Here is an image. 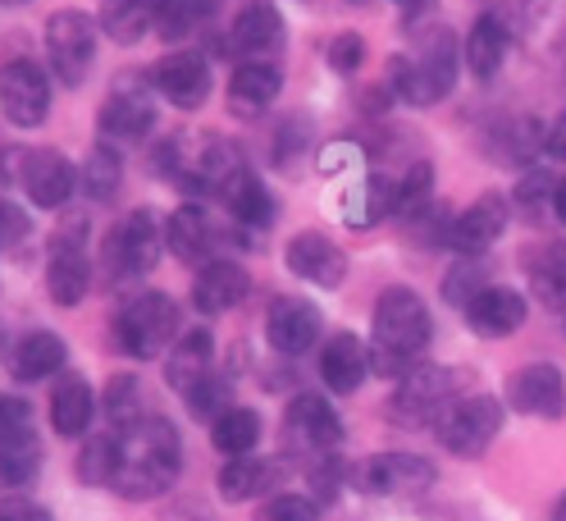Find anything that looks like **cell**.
<instances>
[{
	"label": "cell",
	"instance_id": "obj_54",
	"mask_svg": "<svg viewBox=\"0 0 566 521\" xmlns=\"http://www.w3.org/2000/svg\"><path fill=\"white\" fill-rule=\"evenodd\" d=\"M352 6H366V0H352Z\"/></svg>",
	"mask_w": 566,
	"mask_h": 521
},
{
	"label": "cell",
	"instance_id": "obj_5",
	"mask_svg": "<svg viewBox=\"0 0 566 521\" xmlns=\"http://www.w3.org/2000/svg\"><path fill=\"white\" fill-rule=\"evenodd\" d=\"M462 385H467V371H452V366H416L402 385H398V394H394V403H388V411H394V421L398 426H439V416L457 403V394H462Z\"/></svg>",
	"mask_w": 566,
	"mask_h": 521
},
{
	"label": "cell",
	"instance_id": "obj_18",
	"mask_svg": "<svg viewBox=\"0 0 566 521\" xmlns=\"http://www.w3.org/2000/svg\"><path fill=\"white\" fill-rule=\"evenodd\" d=\"M283 261H289V270L297 274V280L315 284V289H338L347 280V257L334 248V238L325 233H297L289 242V252H283Z\"/></svg>",
	"mask_w": 566,
	"mask_h": 521
},
{
	"label": "cell",
	"instance_id": "obj_26",
	"mask_svg": "<svg viewBox=\"0 0 566 521\" xmlns=\"http://www.w3.org/2000/svg\"><path fill=\"white\" fill-rule=\"evenodd\" d=\"M165 242L169 252L179 261H206L210 252H216V225H210V216L201 211V206H179L169 220H165Z\"/></svg>",
	"mask_w": 566,
	"mask_h": 521
},
{
	"label": "cell",
	"instance_id": "obj_14",
	"mask_svg": "<svg viewBox=\"0 0 566 521\" xmlns=\"http://www.w3.org/2000/svg\"><path fill=\"white\" fill-rule=\"evenodd\" d=\"M503 229H507V197L484 192L480 201H471L467 211L448 225V248L462 252V257H480L503 238Z\"/></svg>",
	"mask_w": 566,
	"mask_h": 521
},
{
	"label": "cell",
	"instance_id": "obj_7",
	"mask_svg": "<svg viewBox=\"0 0 566 521\" xmlns=\"http://www.w3.org/2000/svg\"><path fill=\"white\" fill-rule=\"evenodd\" d=\"M503 430V403L499 398H489V394H467V398H457L443 416H439V444L448 448V454L457 458H480L484 448L499 439Z\"/></svg>",
	"mask_w": 566,
	"mask_h": 521
},
{
	"label": "cell",
	"instance_id": "obj_12",
	"mask_svg": "<svg viewBox=\"0 0 566 521\" xmlns=\"http://www.w3.org/2000/svg\"><path fill=\"white\" fill-rule=\"evenodd\" d=\"M147 83L169 101V106L197 111L201 101L210 96V64L197 51H174L160 64H151V79Z\"/></svg>",
	"mask_w": 566,
	"mask_h": 521
},
{
	"label": "cell",
	"instance_id": "obj_46",
	"mask_svg": "<svg viewBox=\"0 0 566 521\" xmlns=\"http://www.w3.org/2000/svg\"><path fill=\"white\" fill-rule=\"evenodd\" d=\"M19 435H32V407L14 394H0V444H10Z\"/></svg>",
	"mask_w": 566,
	"mask_h": 521
},
{
	"label": "cell",
	"instance_id": "obj_38",
	"mask_svg": "<svg viewBox=\"0 0 566 521\" xmlns=\"http://www.w3.org/2000/svg\"><path fill=\"white\" fill-rule=\"evenodd\" d=\"M42 467V444L38 435H19L10 444H0V490H23Z\"/></svg>",
	"mask_w": 566,
	"mask_h": 521
},
{
	"label": "cell",
	"instance_id": "obj_44",
	"mask_svg": "<svg viewBox=\"0 0 566 521\" xmlns=\"http://www.w3.org/2000/svg\"><path fill=\"white\" fill-rule=\"evenodd\" d=\"M430 188H434V169L430 165H411L407 174H402V184H398V211L407 216V211H420L424 206V197H430Z\"/></svg>",
	"mask_w": 566,
	"mask_h": 521
},
{
	"label": "cell",
	"instance_id": "obj_1",
	"mask_svg": "<svg viewBox=\"0 0 566 521\" xmlns=\"http://www.w3.org/2000/svg\"><path fill=\"white\" fill-rule=\"evenodd\" d=\"M184 467V444L165 416H142L137 426L124 430V467L115 476L111 490L142 503V499H160Z\"/></svg>",
	"mask_w": 566,
	"mask_h": 521
},
{
	"label": "cell",
	"instance_id": "obj_17",
	"mask_svg": "<svg viewBox=\"0 0 566 521\" xmlns=\"http://www.w3.org/2000/svg\"><path fill=\"white\" fill-rule=\"evenodd\" d=\"M283 46V14L270 0H247L229 28V51L238 60H270Z\"/></svg>",
	"mask_w": 566,
	"mask_h": 521
},
{
	"label": "cell",
	"instance_id": "obj_47",
	"mask_svg": "<svg viewBox=\"0 0 566 521\" xmlns=\"http://www.w3.org/2000/svg\"><path fill=\"white\" fill-rule=\"evenodd\" d=\"M0 521H51L46 503L28 499V494H6L0 499Z\"/></svg>",
	"mask_w": 566,
	"mask_h": 521
},
{
	"label": "cell",
	"instance_id": "obj_48",
	"mask_svg": "<svg viewBox=\"0 0 566 521\" xmlns=\"http://www.w3.org/2000/svg\"><path fill=\"white\" fill-rule=\"evenodd\" d=\"M19 238H28V216L14 201H0V252H10Z\"/></svg>",
	"mask_w": 566,
	"mask_h": 521
},
{
	"label": "cell",
	"instance_id": "obj_24",
	"mask_svg": "<svg viewBox=\"0 0 566 521\" xmlns=\"http://www.w3.org/2000/svg\"><path fill=\"white\" fill-rule=\"evenodd\" d=\"M64 362H69L64 338L51 330H32L14 343L10 371H14V379H23V385H38V379H51L55 371H64Z\"/></svg>",
	"mask_w": 566,
	"mask_h": 521
},
{
	"label": "cell",
	"instance_id": "obj_3",
	"mask_svg": "<svg viewBox=\"0 0 566 521\" xmlns=\"http://www.w3.org/2000/svg\"><path fill=\"white\" fill-rule=\"evenodd\" d=\"M452 87H457V42L443 28L430 32V42H424L416 60L407 55L388 60V92L402 96L407 106H434Z\"/></svg>",
	"mask_w": 566,
	"mask_h": 521
},
{
	"label": "cell",
	"instance_id": "obj_10",
	"mask_svg": "<svg viewBox=\"0 0 566 521\" xmlns=\"http://www.w3.org/2000/svg\"><path fill=\"white\" fill-rule=\"evenodd\" d=\"M0 111L14 128H38L51 115V74L38 60H6L0 64Z\"/></svg>",
	"mask_w": 566,
	"mask_h": 521
},
{
	"label": "cell",
	"instance_id": "obj_49",
	"mask_svg": "<svg viewBox=\"0 0 566 521\" xmlns=\"http://www.w3.org/2000/svg\"><path fill=\"white\" fill-rule=\"evenodd\" d=\"M544 152H548L553 160H562V165H566V111H562V115H557V124L544 133Z\"/></svg>",
	"mask_w": 566,
	"mask_h": 521
},
{
	"label": "cell",
	"instance_id": "obj_30",
	"mask_svg": "<svg viewBox=\"0 0 566 521\" xmlns=\"http://www.w3.org/2000/svg\"><path fill=\"white\" fill-rule=\"evenodd\" d=\"M279 476H283V467L270 462V458H252V454H247V458H229L224 471H220V494H224L229 503L256 499V494L274 490Z\"/></svg>",
	"mask_w": 566,
	"mask_h": 521
},
{
	"label": "cell",
	"instance_id": "obj_39",
	"mask_svg": "<svg viewBox=\"0 0 566 521\" xmlns=\"http://www.w3.org/2000/svg\"><path fill=\"white\" fill-rule=\"evenodd\" d=\"M184 398H188V411H192V416H206L210 426H216L220 416L233 407V398H229V379H224V375H216V371L201 375Z\"/></svg>",
	"mask_w": 566,
	"mask_h": 521
},
{
	"label": "cell",
	"instance_id": "obj_34",
	"mask_svg": "<svg viewBox=\"0 0 566 521\" xmlns=\"http://www.w3.org/2000/svg\"><path fill=\"white\" fill-rule=\"evenodd\" d=\"M124 184V156L115 152V143H96L78 169V188L92 197V201H115Z\"/></svg>",
	"mask_w": 566,
	"mask_h": 521
},
{
	"label": "cell",
	"instance_id": "obj_20",
	"mask_svg": "<svg viewBox=\"0 0 566 521\" xmlns=\"http://www.w3.org/2000/svg\"><path fill=\"white\" fill-rule=\"evenodd\" d=\"M151 133H156V101L142 87H124L101 106L105 143H147Z\"/></svg>",
	"mask_w": 566,
	"mask_h": 521
},
{
	"label": "cell",
	"instance_id": "obj_23",
	"mask_svg": "<svg viewBox=\"0 0 566 521\" xmlns=\"http://www.w3.org/2000/svg\"><path fill=\"white\" fill-rule=\"evenodd\" d=\"M321 375L334 394H357L370 375V353L357 334H334L321 353Z\"/></svg>",
	"mask_w": 566,
	"mask_h": 521
},
{
	"label": "cell",
	"instance_id": "obj_27",
	"mask_svg": "<svg viewBox=\"0 0 566 521\" xmlns=\"http://www.w3.org/2000/svg\"><path fill=\"white\" fill-rule=\"evenodd\" d=\"M361 480L370 494H402V490H424L434 480V467L411 454H384L361 471Z\"/></svg>",
	"mask_w": 566,
	"mask_h": 521
},
{
	"label": "cell",
	"instance_id": "obj_6",
	"mask_svg": "<svg viewBox=\"0 0 566 521\" xmlns=\"http://www.w3.org/2000/svg\"><path fill=\"white\" fill-rule=\"evenodd\" d=\"M165 248H169V242H165L160 216L142 206V211L124 216L111 229V238H105V270H111V280H137V274L156 270Z\"/></svg>",
	"mask_w": 566,
	"mask_h": 521
},
{
	"label": "cell",
	"instance_id": "obj_11",
	"mask_svg": "<svg viewBox=\"0 0 566 521\" xmlns=\"http://www.w3.org/2000/svg\"><path fill=\"white\" fill-rule=\"evenodd\" d=\"M19 184H23L32 206H42V211H60V206L78 192V169L64 152L38 147V152L19 156Z\"/></svg>",
	"mask_w": 566,
	"mask_h": 521
},
{
	"label": "cell",
	"instance_id": "obj_51",
	"mask_svg": "<svg viewBox=\"0 0 566 521\" xmlns=\"http://www.w3.org/2000/svg\"><path fill=\"white\" fill-rule=\"evenodd\" d=\"M553 216H557V220L566 225V179L557 184V197H553Z\"/></svg>",
	"mask_w": 566,
	"mask_h": 521
},
{
	"label": "cell",
	"instance_id": "obj_37",
	"mask_svg": "<svg viewBox=\"0 0 566 521\" xmlns=\"http://www.w3.org/2000/svg\"><path fill=\"white\" fill-rule=\"evenodd\" d=\"M119 467H124V435H115V430L111 435H92L87 448L78 454V476L87 484H115Z\"/></svg>",
	"mask_w": 566,
	"mask_h": 521
},
{
	"label": "cell",
	"instance_id": "obj_53",
	"mask_svg": "<svg viewBox=\"0 0 566 521\" xmlns=\"http://www.w3.org/2000/svg\"><path fill=\"white\" fill-rule=\"evenodd\" d=\"M0 6H28V0H0Z\"/></svg>",
	"mask_w": 566,
	"mask_h": 521
},
{
	"label": "cell",
	"instance_id": "obj_25",
	"mask_svg": "<svg viewBox=\"0 0 566 521\" xmlns=\"http://www.w3.org/2000/svg\"><path fill=\"white\" fill-rule=\"evenodd\" d=\"M92 421H96V394H92V385L83 375H64L55 385V394H51V426H55V435L78 439V435L92 430Z\"/></svg>",
	"mask_w": 566,
	"mask_h": 521
},
{
	"label": "cell",
	"instance_id": "obj_19",
	"mask_svg": "<svg viewBox=\"0 0 566 521\" xmlns=\"http://www.w3.org/2000/svg\"><path fill=\"white\" fill-rule=\"evenodd\" d=\"M283 92V69L274 60H242L229 79V111L238 119H256L265 115Z\"/></svg>",
	"mask_w": 566,
	"mask_h": 521
},
{
	"label": "cell",
	"instance_id": "obj_8",
	"mask_svg": "<svg viewBox=\"0 0 566 521\" xmlns=\"http://www.w3.org/2000/svg\"><path fill=\"white\" fill-rule=\"evenodd\" d=\"M96 32L101 23L83 10H55L46 19V64L64 87H78L87 79V64L96 60Z\"/></svg>",
	"mask_w": 566,
	"mask_h": 521
},
{
	"label": "cell",
	"instance_id": "obj_35",
	"mask_svg": "<svg viewBox=\"0 0 566 521\" xmlns=\"http://www.w3.org/2000/svg\"><path fill=\"white\" fill-rule=\"evenodd\" d=\"M220 10V0H156V32L165 42H184L197 28L210 23V14Z\"/></svg>",
	"mask_w": 566,
	"mask_h": 521
},
{
	"label": "cell",
	"instance_id": "obj_2",
	"mask_svg": "<svg viewBox=\"0 0 566 521\" xmlns=\"http://www.w3.org/2000/svg\"><path fill=\"white\" fill-rule=\"evenodd\" d=\"M434 321L411 289H388L375 302V347H370V371L388 379H407L420 362V353L430 347Z\"/></svg>",
	"mask_w": 566,
	"mask_h": 521
},
{
	"label": "cell",
	"instance_id": "obj_32",
	"mask_svg": "<svg viewBox=\"0 0 566 521\" xmlns=\"http://www.w3.org/2000/svg\"><path fill=\"white\" fill-rule=\"evenodd\" d=\"M503 60H507V23L499 14L475 19L471 38H467V64H471V74L475 79H493L503 69Z\"/></svg>",
	"mask_w": 566,
	"mask_h": 521
},
{
	"label": "cell",
	"instance_id": "obj_43",
	"mask_svg": "<svg viewBox=\"0 0 566 521\" xmlns=\"http://www.w3.org/2000/svg\"><path fill=\"white\" fill-rule=\"evenodd\" d=\"M315 517H321V503L306 494H274L256 512V521H315Z\"/></svg>",
	"mask_w": 566,
	"mask_h": 521
},
{
	"label": "cell",
	"instance_id": "obj_50",
	"mask_svg": "<svg viewBox=\"0 0 566 521\" xmlns=\"http://www.w3.org/2000/svg\"><path fill=\"white\" fill-rule=\"evenodd\" d=\"M394 6H398L407 19H420V14H430V10H434V0H394Z\"/></svg>",
	"mask_w": 566,
	"mask_h": 521
},
{
	"label": "cell",
	"instance_id": "obj_42",
	"mask_svg": "<svg viewBox=\"0 0 566 521\" xmlns=\"http://www.w3.org/2000/svg\"><path fill=\"white\" fill-rule=\"evenodd\" d=\"M484 289H489V280L480 274V265H471V261L457 265V270H448V280H443V298H448L452 306H462V311H467Z\"/></svg>",
	"mask_w": 566,
	"mask_h": 521
},
{
	"label": "cell",
	"instance_id": "obj_36",
	"mask_svg": "<svg viewBox=\"0 0 566 521\" xmlns=\"http://www.w3.org/2000/svg\"><path fill=\"white\" fill-rule=\"evenodd\" d=\"M210 444H216L224 458H247L261 444V416L252 407H229L220 421L210 426Z\"/></svg>",
	"mask_w": 566,
	"mask_h": 521
},
{
	"label": "cell",
	"instance_id": "obj_9",
	"mask_svg": "<svg viewBox=\"0 0 566 521\" xmlns=\"http://www.w3.org/2000/svg\"><path fill=\"white\" fill-rule=\"evenodd\" d=\"M338 439H343V421L321 394H297L289 403V416H283V454L315 462L334 454Z\"/></svg>",
	"mask_w": 566,
	"mask_h": 521
},
{
	"label": "cell",
	"instance_id": "obj_55",
	"mask_svg": "<svg viewBox=\"0 0 566 521\" xmlns=\"http://www.w3.org/2000/svg\"><path fill=\"white\" fill-rule=\"evenodd\" d=\"M562 316H566V311H562Z\"/></svg>",
	"mask_w": 566,
	"mask_h": 521
},
{
	"label": "cell",
	"instance_id": "obj_4",
	"mask_svg": "<svg viewBox=\"0 0 566 521\" xmlns=\"http://www.w3.org/2000/svg\"><path fill=\"white\" fill-rule=\"evenodd\" d=\"M115 338L128 357L151 362L160 353H169L174 338H179V306L165 293H137L115 321Z\"/></svg>",
	"mask_w": 566,
	"mask_h": 521
},
{
	"label": "cell",
	"instance_id": "obj_15",
	"mask_svg": "<svg viewBox=\"0 0 566 521\" xmlns=\"http://www.w3.org/2000/svg\"><path fill=\"white\" fill-rule=\"evenodd\" d=\"M507 403L525 416H544V421H557V416L566 411V379L557 366L548 362H535L525 366L507 379Z\"/></svg>",
	"mask_w": 566,
	"mask_h": 521
},
{
	"label": "cell",
	"instance_id": "obj_33",
	"mask_svg": "<svg viewBox=\"0 0 566 521\" xmlns=\"http://www.w3.org/2000/svg\"><path fill=\"white\" fill-rule=\"evenodd\" d=\"M530 284H535L539 302H548L553 311H566V242H548L525 257Z\"/></svg>",
	"mask_w": 566,
	"mask_h": 521
},
{
	"label": "cell",
	"instance_id": "obj_41",
	"mask_svg": "<svg viewBox=\"0 0 566 521\" xmlns=\"http://www.w3.org/2000/svg\"><path fill=\"white\" fill-rule=\"evenodd\" d=\"M557 184L548 169H530L521 174V184H516V206L530 216V220H544V211H553V197H557Z\"/></svg>",
	"mask_w": 566,
	"mask_h": 521
},
{
	"label": "cell",
	"instance_id": "obj_45",
	"mask_svg": "<svg viewBox=\"0 0 566 521\" xmlns=\"http://www.w3.org/2000/svg\"><path fill=\"white\" fill-rule=\"evenodd\" d=\"M361 64H366V42L357 38V32H343V38L329 42V69L338 79H352Z\"/></svg>",
	"mask_w": 566,
	"mask_h": 521
},
{
	"label": "cell",
	"instance_id": "obj_16",
	"mask_svg": "<svg viewBox=\"0 0 566 521\" xmlns=\"http://www.w3.org/2000/svg\"><path fill=\"white\" fill-rule=\"evenodd\" d=\"M92 289V265H87V248L74 233H60L51 242L46 257V293L55 306H78Z\"/></svg>",
	"mask_w": 566,
	"mask_h": 521
},
{
	"label": "cell",
	"instance_id": "obj_28",
	"mask_svg": "<svg viewBox=\"0 0 566 521\" xmlns=\"http://www.w3.org/2000/svg\"><path fill=\"white\" fill-rule=\"evenodd\" d=\"M220 201L229 206V216H233L238 225H247V229H270V225L279 220V201L270 197V188L256 179L252 169H242L238 179L220 192Z\"/></svg>",
	"mask_w": 566,
	"mask_h": 521
},
{
	"label": "cell",
	"instance_id": "obj_22",
	"mask_svg": "<svg viewBox=\"0 0 566 521\" xmlns=\"http://www.w3.org/2000/svg\"><path fill=\"white\" fill-rule=\"evenodd\" d=\"M467 325L480 334V338H507L525 325V298L516 289H503V284H489L471 306H467Z\"/></svg>",
	"mask_w": 566,
	"mask_h": 521
},
{
	"label": "cell",
	"instance_id": "obj_31",
	"mask_svg": "<svg viewBox=\"0 0 566 521\" xmlns=\"http://www.w3.org/2000/svg\"><path fill=\"white\" fill-rule=\"evenodd\" d=\"M101 32L111 42H119V46H133V42H142L151 32V23H156V0H105L101 6Z\"/></svg>",
	"mask_w": 566,
	"mask_h": 521
},
{
	"label": "cell",
	"instance_id": "obj_29",
	"mask_svg": "<svg viewBox=\"0 0 566 521\" xmlns=\"http://www.w3.org/2000/svg\"><path fill=\"white\" fill-rule=\"evenodd\" d=\"M210 362H216V338H210V330H188L179 343L169 347L165 379L179 394H188L201 375H210Z\"/></svg>",
	"mask_w": 566,
	"mask_h": 521
},
{
	"label": "cell",
	"instance_id": "obj_52",
	"mask_svg": "<svg viewBox=\"0 0 566 521\" xmlns=\"http://www.w3.org/2000/svg\"><path fill=\"white\" fill-rule=\"evenodd\" d=\"M553 521H566V494L557 499V508H553Z\"/></svg>",
	"mask_w": 566,
	"mask_h": 521
},
{
	"label": "cell",
	"instance_id": "obj_13",
	"mask_svg": "<svg viewBox=\"0 0 566 521\" xmlns=\"http://www.w3.org/2000/svg\"><path fill=\"white\" fill-rule=\"evenodd\" d=\"M321 325V306H311L306 298H274V306L265 311V338L283 357H302L306 347H315Z\"/></svg>",
	"mask_w": 566,
	"mask_h": 521
},
{
	"label": "cell",
	"instance_id": "obj_21",
	"mask_svg": "<svg viewBox=\"0 0 566 521\" xmlns=\"http://www.w3.org/2000/svg\"><path fill=\"white\" fill-rule=\"evenodd\" d=\"M247 293H252V274H247L238 261H206L197 284H192V302L197 311H206V316H220V311H233Z\"/></svg>",
	"mask_w": 566,
	"mask_h": 521
},
{
	"label": "cell",
	"instance_id": "obj_40",
	"mask_svg": "<svg viewBox=\"0 0 566 521\" xmlns=\"http://www.w3.org/2000/svg\"><path fill=\"white\" fill-rule=\"evenodd\" d=\"M105 416H111L115 426H124V430L147 416V411H142V385L133 375H115L111 385H105Z\"/></svg>",
	"mask_w": 566,
	"mask_h": 521
}]
</instances>
